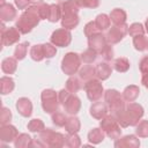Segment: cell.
<instances>
[{"label": "cell", "instance_id": "1", "mask_svg": "<svg viewBox=\"0 0 148 148\" xmlns=\"http://www.w3.org/2000/svg\"><path fill=\"white\" fill-rule=\"evenodd\" d=\"M143 113V108L139 103L128 102L127 104H125L124 109L113 113V116L121 127H128L136 126V124L142 118Z\"/></svg>", "mask_w": 148, "mask_h": 148}, {"label": "cell", "instance_id": "2", "mask_svg": "<svg viewBox=\"0 0 148 148\" xmlns=\"http://www.w3.org/2000/svg\"><path fill=\"white\" fill-rule=\"evenodd\" d=\"M39 20L40 17L38 14V7L37 5H32V6H29L27 9H24V12L17 18L15 27L18 29L21 34L25 35L30 32L36 25H38Z\"/></svg>", "mask_w": 148, "mask_h": 148}, {"label": "cell", "instance_id": "3", "mask_svg": "<svg viewBox=\"0 0 148 148\" xmlns=\"http://www.w3.org/2000/svg\"><path fill=\"white\" fill-rule=\"evenodd\" d=\"M65 142H66V136H64L61 133L54 132L51 128H44L42 132H39L32 146L60 148L66 145Z\"/></svg>", "mask_w": 148, "mask_h": 148}, {"label": "cell", "instance_id": "4", "mask_svg": "<svg viewBox=\"0 0 148 148\" xmlns=\"http://www.w3.org/2000/svg\"><path fill=\"white\" fill-rule=\"evenodd\" d=\"M99 127L104 131V133L112 140H117L118 138H120L121 134V130H120V125L118 124L117 119L114 118L113 114H106L103 119H101L99 123Z\"/></svg>", "mask_w": 148, "mask_h": 148}, {"label": "cell", "instance_id": "5", "mask_svg": "<svg viewBox=\"0 0 148 148\" xmlns=\"http://www.w3.org/2000/svg\"><path fill=\"white\" fill-rule=\"evenodd\" d=\"M81 61L82 60L80 54L75 52H68L64 56L61 60V71L68 76L74 75L76 72H79L81 67Z\"/></svg>", "mask_w": 148, "mask_h": 148}, {"label": "cell", "instance_id": "6", "mask_svg": "<svg viewBox=\"0 0 148 148\" xmlns=\"http://www.w3.org/2000/svg\"><path fill=\"white\" fill-rule=\"evenodd\" d=\"M40 99H42V108L45 113H54L58 111L59 106V99H58V94L53 89H44L40 94Z\"/></svg>", "mask_w": 148, "mask_h": 148}, {"label": "cell", "instance_id": "7", "mask_svg": "<svg viewBox=\"0 0 148 148\" xmlns=\"http://www.w3.org/2000/svg\"><path fill=\"white\" fill-rule=\"evenodd\" d=\"M104 101L108 104V108H109V111L111 112V114H113L125 108V102H124L123 95H120V92L116 89H108L104 92Z\"/></svg>", "mask_w": 148, "mask_h": 148}, {"label": "cell", "instance_id": "8", "mask_svg": "<svg viewBox=\"0 0 148 148\" xmlns=\"http://www.w3.org/2000/svg\"><path fill=\"white\" fill-rule=\"evenodd\" d=\"M83 89L86 90L88 99L91 102H97L104 94L103 86L101 83V80L98 79H91L89 81H86Z\"/></svg>", "mask_w": 148, "mask_h": 148}, {"label": "cell", "instance_id": "9", "mask_svg": "<svg viewBox=\"0 0 148 148\" xmlns=\"http://www.w3.org/2000/svg\"><path fill=\"white\" fill-rule=\"evenodd\" d=\"M21 32L16 27H5V22L1 23V45L2 46H10L18 42Z\"/></svg>", "mask_w": 148, "mask_h": 148}, {"label": "cell", "instance_id": "10", "mask_svg": "<svg viewBox=\"0 0 148 148\" xmlns=\"http://www.w3.org/2000/svg\"><path fill=\"white\" fill-rule=\"evenodd\" d=\"M128 34V25L126 23L124 24H120V25H113L111 27L106 35H105V38H106V42L108 44H117L119 43L124 37L125 35Z\"/></svg>", "mask_w": 148, "mask_h": 148}, {"label": "cell", "instance_id": "11", "mask_svg": "<svg viewBox=\"0 0 148 148\" xmlns=\"http://www.w3.org/2000/svg\"><path fill=\"white\" fill-rule=\"evenodd\" d=\"M50 40L53 45L59 46V47H66L71 44L72 42V34L68 29L61 28V29H57L52 32Z\"/></svg>", "mask_w": 148, "mask_h": 148}, {"label": "cell", "instance_id": "12", "mask_svg": "<svg viewBox=\"0 0 148 148\" xmlns=\"http://www.w3.org/2000/svg\"><path fill=\"white\" fill-rule=\"evenodd\" d=\"M106 45H108L106 38H105V36L102 32L92 35L91 37L88 38V46H89V49L94 50L97 54H101Z\"/></svg>", "mask_w": 148, "mask_h": 148}, {"label": "cell", "instance_id": "13", "mask_svg": "<svg viewBox=\"0 0 148 148\" xmlns=\"http://www.w3.org/2000/svg\"><path fill=\"white\" fill-rule=\"evenodd\" d=\"M18 135V131L15 126L10 124L1 125L0 127V141L3 143H9L13 142Z\"/></svg>", "mask_w": 148, "mask_h": 148}, {"label": "cell", "instance_id": "14", "mask_svg": "<svg viewBox=\"0 0 148 148\" xmlns=\"http://www.w3.org/2000/svg\"><path fill=\"white\" fill-rule=\"evenodd\" d=\"M140 146V140L135 135H125L123 138H118L114 140L116 148H138Z\"/></svg>", "mask_w": 148, "mask_h": 148}, {"label": "cell", "instance_id": "15", "mask_svg": "<svg viewBox=\"0 0 148 148\" xmlns=\"http://www.w3.org/2000/svg\"><path fill=\"white\" fill-rule=\"evenodd\" d=\"M62 106H64V110H65L66 113H68L71 116H74L81 109V101H80V98L77 96H75L74 94H72L68 97V99L65 102V104Z\"/></svg>", "mask_w": 148, "mask_h": 148}, {"label": "cell", "instance_id": "16", "mask_svg": "<svg viewBox=\"0 0 148 148\" xmlns=\"http://www.w3.org/2000/svg\"><path fill=\"white\" fill-rule=\"evenodd\" d=\"M16 110L18 111V113L22 116V117H30L31 113H32V103L29 98L27 97H21L16 101Z\"/></svg>", "mask_w": 148, "mask_h": 148}, {"label": "cell", "instance_id": "17", "mask_svg": "<svg viewBox=\"0 0 148 148\" xmlns=\"http://www.w3.org/2000/svg\"><path fill=\"white\" fill-rule=\"evenodd\" d=\"M108 112H109V108L105 102H95L90 106V114L92 118L97 120L103 119L108 114Z\"/></svg>", "mask_w": 148, "mask_h": 148}, {"label": "cell", "instance_id": "18", "mask_svg": "<svg viewBox=\"0 0 148 148\" xmlns=\"http://www.w3.org/2000/svg\"><path fill=\"white\" fill-rule=\"evenodd\" d=\"M16 15H17V12L13 5L5 3V5L0 6V18L2 22L13 21L16 17Z\"/></svg>", "mask_w": 148, "mask_h": 148}, {"label": "cell", "instance_id": "19", "mask_svg": "<svg viewBox=\"0 0 148 148\" xmlns=\"http://www.w3.org/2000/svg\"><path fill=\"white\" fill-rule=\"evenodd\" d=\"M111 73H112V68L108 62H98L95 66V76L101 81L109 79Z\"/></svg>", "mask_w": 148, "mask_h": 148}, {"label": "cell", "instance_id": "20", "mask_svg": "<svg viewBox=\"0 0 148 148\" xmlns=\"http://www.w3.org/2000/svg\"><path fill=\"white\" fill-rule=\"evenodd\" d=\"M110 20L111 22L114 24V25H120V24H124L126 22V18H127V15H126V12L121 8H114L111 10L110 13Z\"/></svg>", "mask_w": 148, "mask_h": 148}, {"label": "cell", "instance_id": "21", "mask_svg": "<svg viewBox=\"0 0 148 148\" xmlns=\"http://www.w3.org/2000/svg\"><path fill=\"white\" fill-rule=\"evenodd\" d=\"M79 16L77 14H65L61 17V27L68 30H72L77 27L79 24Z\"/></svg>", "mask_w": 148, "mask_h": 148}, {"label": "cell", "instance_id": "22", "mask_svg": "<svg viewBox=\"0 0 148 148\" xmlns=\"http://www.w3.org/2000/svg\"><path fill=\"white\" fill-rule=\"evenodd\" d=\"M61 8L62 15L65 14H77L79 13V6L75 2V0H62L58 3Z\"/></svg>", "mask_w": 148, "mask_h": 148}, {"label": "cell", "instance_id": "23", "mask_svg": "<svg viewBox=\"0 0 148 148\" xmlns=\"http://www.w3.org/2000/svg\"><path fill=\"white\" fill-rule=\"evenodd\" d=\"M139 94H140L139 87L135 86V84H131V86H127L124 89V91H123V98L126 102H134L138 98Z\"/></svg>", "mask_w": 148, "mask_h": 148}, {"label": "cell", "instance_id": "24", "mask_svg": "<svg viewBox=\"0 0 148 148\" xmlns=\"http://www.w3.org/2000/svg\"><path fill=\"white\" fill-rule=\"evenodd\" d=\"M17 68V59L13 57L5 58L1 62V69L5 74H13Z\"/></svg>", "mask_w": 148, "mask_h": 148}, {"label": "cell", "instance_id": "25", "mask_svg": "<svg viewBox=\"0 0 148 148\" xmlns=\"http://www.w3.org/2000/svg\"><path fill=\"white\" fill-rule=\"evenodd\" d=\"M104 136H105V133H104V131H103L101 127H99V128L95 127V128L90 130L89 133H88V140H89V142L92 143V145H98V143H101V142L104 140Z\"/></svg>", "mask_w": 148, "mask_h": 148}, {"label": "cell", "instance_id": "26", "mask_svg": "<svg viewBox=\"0 0 148 148\" xmlns=\"http://www.w3.org/2000/svg\"><path fill=\"white\" fill-rule=\"evenodd\" d=\"M15 88L14 80L10 76H2L0 79V91L2 95L10 94Z\"/></svg>", "mask_w": 148, "mask_h": 148}, {"label": "cell", "instance_id": "27", "mask_svg": "<svg viewBox=\"0 0 148 148\" xmlns=\"http://www.w3.org/2000/svg\"><path fill=\"white\" fill-rule=\"evenodd\" d=\"M81 128V123L80 119L77 117L71 116L67 118L66 123H65V130L67 133H77Z\"/></svg>", "mask_w": 148, "mask_h": 148}, {"label": "cell", "instance_id": "28", "mask_svg": "<svg viewBox=\"0 0 148 148\" xmlns=\"http://www.w3.org/2000/svg\"><path fill=\"white\" fill-rule=\"evenodd\" d=\"M32 139L29 134L27 133H21L17 135V138L14 140V146L15 148H27L32 146Z\"/></svg>", "mask_w": 148, "mask_h": 148}, {"label": "cell", "instance_id": "29", "mask_svg": "<svg viewBox=\"0 0 148 148\" xmlns=\"http://www.w3.org/2000/svg\"><path fill=\"white\" fill-rule=\"evenodd\" d=\"M95 76V67L90 66V65H84L82 67H80L79 69V77L84 80V81H89L91 79H94Z\"/></svg>", "mask_w": 148, "mask_h": 148}, {"label": "cell", "instance_id": "30", "mask_svg": "<svg viewBox=\"0 0 148 148\" xmlns=\"http://www.w3.org/2000/svg\"><path fill=\"white\" fill-rule=\"evenodd\" d=\"M81 87H82V84L80 82V79L76 77V76H74V75H71L68 77V80L66 81V89L69 92H72V94L77 92L81 89Z\"/></svg>", "mask_w": 148, "mask_h": 148}, {"label": "cell", "instance_id": "31", "mask_svg": "<svg viewBox=\"0 0 148 148\" xmlns=\"http://www.w3.org/2000/svg\"><path fill=\"white\" fill-rule=\"evenodd\" d=\"M61 17H62V12H61L60 6L59 5H56V3L50 5V13H49V18L47 20L50 22H52V23H56Z\"/></svg>", "mask_w": 148, "mask_h": 148}, {"label": "cell", "instance_id": "32", "mask_svg": "<svg viewBox=\"0 0 148 148\" xmlns=\"http://www.w3.org/2000/svg\"><path fill=\"white\" fill-rule=\"evenodd\" d=\"M113 68L118 72V73H125L130 69V61L127 58H117L113 61Z\"/></svg>", "mask_w": 148, "mask_h": 148}, {"label": "cell", "instance_id": "33", "mask_svg": "<svg viewBox=\"0 0 148 148\" xmlns=\"http://www.w3.org/2000/svg\"><path fill=\"white\" fill-rule=\"evenodd\" d=\"M95 23H96L98 30L103 31V30H106L108 28H110L111 20H110V16H108L106 14H99V15L96 16Z\"/></svg>", "mask_w": 148, "mask_h": 148}, {"label": "cell", "instance_id": "34", "mask_svg": "<svg viewBox=\"0 0 148 148\" xmlns=\"http://www.w3.org/2000/svg\"><path fill=\"white\" fill-rule=\"evenodd\" d=\"M30 57L34 61H42L44 57V50H43V44H36L31 46L30 49Z\"/></svg>", "mask_w": 148, "mask_h": 148}, {"label": "cell", "instance_id": "35", "mask_svg": "<svg viewBox=\"0 0 148 148\" xmlns=\"http://www.w3.org/2000/svg\"><path fill=\"white\" fill-rule=\"evenodd\" d=\"M28 46H29V43L28 42L17 44L16 47H15V50H14V58H16L17 60H23L25 58V56H27Z\"/></svg>", "mask_w": 148, "mask_h": 148}, {"label": "cell", "instance_id": "36", "mask_svg": "<svg viewBox=\"0 0 148 148\" xmlns=\"http://www.w3.org/2000/svg\"><path fill=\"white\" fill-rule=\"evenodd\" d=\"M66 146L69 148H77L81 146V139L77 133H68L66 135Z\"/></svg>", "mask_w": 148, "mask_h": 148}, {"label": "cell", "instance_id": "37", "mask_svg": "<svg viewBox=\"0 0 148 148\" xmlns=\"http://www.w3.org/2000/svg\"><path fill=\"white\" fill-rule=\"evenodd\" d=\"M135 134L139 138H148V120H140L136 124Z\"/></svg>", "mask_w": 148, "mask_h": 148}, {"label": "cell", "instance_id": "38", "mask_svg": "<svg viewBox=\"0 0 148 148\" xmlns=\"http://www.w3.org/2000/svg\"><path fill=\"white\" fill-rule=\"evenodd\" d=\"M44 128H45V125L40 119H37V118L36 119H31L28 123V130L30 132H32V133H39Z\"/></svg>", "mask_w": 148, "mask_h": 148}, {"label": "cell", "instance_id": "39", "mask_svg": "<svg viewBox=\"0 0 148 148\" xmlns=\"http://www.w3.org/2000/svg\"><path fill=\"white\" fill-rule=\"evenodd\" d=\"M80 57H81V60H82L84 64H91V62H94V61L96 60L97 53H96L94 50H91V49L88 47L86 51H83V52L80 54Z\"/></svg>", "mask_w": 148, "mask_h": 148}, {"label": "cell", "instance_id": "40", "mask_svg": "<svg viewBox=\"0 0 148 148\" xmlns=\"http://www.w3.org/2000/svg\"><path fill=\"white\" fill-rule=\"evenodd\" d=\"M133 45H134L135 50L145 51L147 49V38L145 37V35H140V36L133 37Z\"/></svg>", "mask_w": 148, "mask_h": 148}, {"label": "cell", "instance_id": "41", "mask_svg": "<svg viewBox=\"0 0 148 148\" xmlns=\"http://www.w3.org/2000/svg\"><path fill=\"white\" fill-rule=\"evenodd\" d=\"M145 31H146V29L143 28V25H142L141 23H132V24L128 27V34H130V36H132V37L140 36V35H145Z\"/></svg>", "mask_w": 148, "mask_h": 148}, {"label": "cell", "instance_id": "42", "mask_svg": "<svg viewBox=\"0 0 148 148\" xmlns=\"http://www.w3.org/2000/svg\"><path fill=\"white\" fill-rule=\"evenodd\" d=\"M83 32H84L86 37L89 38V37H91L92 35H96V34H98V32H101V31L98 30V28H97L95 21H90V22H88V23L84 25Z\"/></svg>", "mask_w": 148, "mask_h": 148}, {"label": "cell", "instance_id": "43", "mask_svg": "<svg viewBox=\"0 0 148 148\" xmlns=\"http://www.w3.org/2000/svg\"><path fill=\"white\" fill-rule=\"evenodd\" d=\"M66 120H67V118H66V116H65L62 112L56 111L54 113H52V123H53L56 126H58V127L65 126Z\"/></svg>", "mask_w": 148, "mask_h": 148}, {"label": "cell", "instance_id": "44", "mask_svg": "<svg viewBox=\"0 0 148 148\" xmlns=\"http://www.w3.org/2000/svg\"><path fill=\"white\" fill-rule=\"evenodd\" d=\"M43 50H44V57L50 59V58H53L57 53V49H56V45H53L52 43H45L43 44Z\"/></svg>", "mask_w": 148, "mask_h": 148}, {"label": "cell", "instance_id": "45", "mask_svg": "<svg viewBox=\"0 0 148 148\" xmlns=\"http://www.w3.org/2000/svg\"><path fill=\"white\" fill-rule=\"evenodd\" d=\"M75 2L82 8H97L99 6V0H75Z\"/></svg>", "mask_w": 148, "mask_h": 148}, {"label": "cell", "instance_id": "46", "mask_svg": "<svg viewBox=\"0 0 148 148\" xmlns=\"http://www.w3.org/2000/svg\"><path fill=\"white\" fill-rule=\"evenodd\" d=\"M12 119V112L8 108L3 106L1 109V112H0V124L1 125H6V124H9Z\"/></svg>", "mask_w": 148, "mask_h": 148}, {"label": "cell", "instance_id": "47", "mask_svg": "<svg viewBox=\"0 0 148 148\" xmlns=\"http://www.w3.org/2000/svg\"><path fill=\"white\" fill-rule=\"evenodd\" d=\"M38 7V14L40 20H47L49 18V13H50V5L47 3H39L37 5Z\"/></svg>", "mask_w": 148, "mask_h": 148}, {"label": "cell", "instance_id": "48", "mask_svg": "<svg viewBox=\"0 0 148 148\" xmlns=\"http://www.w3.org/2000/svg\"><path fill=\"white\" fill-rule=\"evenodd\" d=\"M101 54H102V57H103V59H104L105 61L112 60V58H113V49H112L111 44H108V45L104 47V50L102 51Z\"/></svg>", "mask_w": 148, "mask_h": 148}, {"label": "cell", "instance_id": "49", "mask_svg": "<svg viewBox=\"0 0 148 148\" xmlns=\"http://www.w3.org/2000/svg\"><path fill=\"white\" fill-rule=\"evenodd\" d=\"M72 95V92H69L67 89H61L59 92H58V99H59V103L61 105L65 104V102L68 99V97Z\"/></svg>", "mask_w": 148, "mask_h": 148}, {"label": "cell", "instance_id": "50", "mask_svg": "<svg viewBox=\"0 0 148 148\" xmlns=\"http://www.w3.org/2000/svg\"><path fill=\"white\" fill-rule=\"evenodd\" d=\"M139 68H140V72L142 74H146L148 73V56H145L140 62H139Z\"/></svg>", "mask_w": 148, "mask_h": 148}, {"label": "cell", "instance_id": "51", "mask_svg": "<svg viewBox=\"0 0 148 148\" xmlns=\"http://www.w3.org/2000/svg\"><path fill=\"white\" fill-rule=\"evenodd\" d=\"M14 2L18 9H27L30 3L29 0H14Z\"/></svg>", "mask_w": 148, "mask_h": 148}, {"label": "cell", "instance_id": "52", "mask_svg": "<svg viewBox=\"0 0 148 148\" xmlns=\"http://www.w3.org/2000/svg\"><path fill=\"white\" fill-rule=\"evenodd\" d=\"M141 83L143 84V87H145V88H147V89H148V73H146V74H143V75H142Z\"/></svg>", "mask_w": 148, "mask_h": 148}, {"label": "cell", "instance_id": "53", "mask_svg": "<svg viewBox=\"0 0 148 148\" xmlns=\"http://www.w3.org/2000/svg\"><path fill=\"white\" fill-rule=\"evenodd\" d=\"M29 1H30V3H34V5H39L43 2V0H29Z\"/></svg>", "mask_w": 148, "mask_h": 148}, {"label": "cell", "instance_id": "54", "mask_svg": "<svg viewBox=\"0 0 148 148\" xmlns=\"http://www.w3.org/2000/svg\"><path fill=\"white\" fill-rule=\"evenodd\" d=\"M145 28H146V31L148 32V17H147V20H146V23H145Z\"/></svg>", "mask_w": 148, "mask_h": 148}, {"label": "cell", "instance_id": "55", "mask_svg": "<svg viewBox=\"0 0 148 148\" xmlns=\"http://www.w3.org/2000/svg\"><path fill=\"white\" fill-rule=\"evenodd\" d=\"M6 2H5V0H0V6H2V5H5Z\"/></svg>", "mask_w": 148, "mask_h": 148}, {"label": "cell", "instance_id": "56", "mask_svg": "<svg viewBox=\"0 0 148 148\" xmlns=\"http://www.w3.org/2000/svg\"><path fill=\"white\" fill-rule=\"evenodd\" d=\"M147 49H148V39H147Z\"/></svg>", "mask_w": 148, "mask_h": 148}]
</instances>
